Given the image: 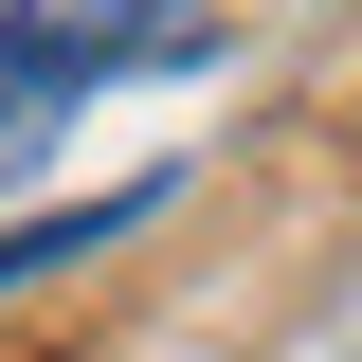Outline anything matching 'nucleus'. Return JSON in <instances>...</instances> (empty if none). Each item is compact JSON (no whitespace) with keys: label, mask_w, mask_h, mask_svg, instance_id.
<instances>
[{"label":"nucleus","mask_w":362,"mask_h":362,"mask_svg":"<svg viewBox=\"0 0 362 362\" xmlns=\"http://www.w3.org/2000/svg\"><path fill=\"white\" fill-rule=\"evenodd\" d=\"M37 145H54V109H37V90H0V163H37Z\"/></svg>","instance_id":"nucleus-3"},{"label":"nucleus","mask_w":362,"mask_h":362,"mask_svg":"<svg viewBox=\"0 0 362 362\" xmlns=\"http://www.w3.org/2000/svg\"><path fill=\"white\" fill-rule=\"evenodd\" d=\"M145 218H163V181H109V199H54V218H18V235H0V290H37V272L109 254V235H145Z\"/></svg>","instance_id":"nucleus-2"},{"label":"nucleus","mask_w":362,"mask_h":362,"mask_svg":"<svg viewBox=\"0 0 362 362\" xmlns=\"http://www.w3.org/2000/svg\"><path fill=\"white\" fill-rule=\"evenodd\" d=\"M181 54H218L199 0H0V90H37V109H73L109 73H181Z\"/></svg>","instance_id":"nucleus-1"}]
</instances>
